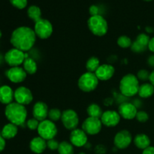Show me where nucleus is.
<instances>
[{
    "mask_svg": "<svg viewBox=\"0 0 154 154\" xmlns=\"http://www.w3.org/2000/svg\"><path fill=\"white\" fill-rule=\"evenodd\" d=\"M36 37L34 29L28 26H20L12 32L11 43L14 48L25 52L33 48L36 42Z\"/></svg>",
    "mask_w": 154,
    "mask_h": 154,
    "instance_id": "obj_1",
    "label": "nucleus"
},
{
    "mask_svg": "<svg viewBox=\"0 0 154 154\" xmlns=\"http://www.w3.org/2000/svg\"><path fill=\"white\" fill-rule=\"evenodd\" d=\"M5 114L10 123L16 126H23L26 123L27 111L25 106L17 102H12L7 105Z\"/></svg>",
    "mask_w": 154,
    "mask_h": 154,
    "instance_id": "obj_2",
    "label": "nucleus"
},
{
    "mask_svg": "<svg viewBox=\"0 0 154 154\" xmlns=\"http://www.w3.org/2000/svg\"><path fill=\"white\" fill-rule=\"evenodd\" d=\"M139 87V81L138 78L132 74H127L120 80V93L126 98L132 97L138 94Z\"/></svg>",
    "mask_w": 154,
    "mask_h": 154,
    "instance_id": "obj_3",
    "label": "nucleus"
},
{
    "mask_svg": "<svg viewBox=\"0 0 154 154\" xmlns=\"http://www.w3.org/2000/svg\"><path fill=\"white\" fill-rule=\"evenodd\" d=\"M87 26L90 32L96 36L101 37L108 32V22L102 15L90 17L87 21Z\"/></svg>",
    "mask_w": 154,
    "mask_h": 154,
    "instance_id": "obj_4",
    "label": "nucleus"
},
{
    "mask_svg": "<svg viewBox=\"0 0 154 154\" xmlns=\"http://www.w3.org/2000/svg\"><path fill=\"white\" fill-rule=\"evenodd\" d=\"M99 80L96 74L87 72L83 74L78 79V87L80 90L85 93H90L96 89L99 85Z\"/></svg>",
    "mask_w": 154,
    "mask_h": 154,
    "instance_id": "obj_5",
    "label": "nucleus"
},
{
    "mask_svg": "<svg viewBox=\"0 0 154 154\" xmlns=\"http://www.w3.org/2000/svg\"><path fill=\"white\" fill-rule=\"evenodd\" d=\"M37 131L39 136L46 141L54 138L57 134V126L54 122L50 120H45L40 122Z\"/></svg>",
    "mask_w": 154,
    "mask_h": 154,
    "instance_id": "obj_6",
    "label": "nucleus"
},
{
    "mask_svg": "<svg viewBox=\"0 0 154 154\" xmlns=\"http://www.w3.org/2000/svg\"><path fill=\"white\" fill-rule=\"evenodd\" d=\"M54 28L49 20L46 19H41L35 23L34 32L36 36L41 39H47L52 35Z\"/></svg>",
    "mask_w": 154,
    "mask_h": 154,
    "instance_id": "obj_7",
    "label": "nucleus"
},
{
    "mask_svg": "<svg viewBox=\"0 0 154 154\" xmlns=\"http://www.w3.org/2000/svg\"><path fill=\"white\" fill-rule=\"evenodd\" d=\"M61 121L66 129L72 131L79 124V117L75 111L67 109L62 113Z\"/></svg>",
    "mask_w": 154,
    "mask_h": 154,
    "instance_id": "obj_8",
    "label": "nucleus"
},
{
    "mask_svg": "<svg viewBox=\"0 0 154 154\" xmlns=\"http://www.w3.org/2000/svg\"><path fill=\"white\" fill-rule=\"evenodd\" d=\"M4 59L5 61L11 67L19 66L20 65L23 64L26 59V54H24L23 51L20 50L12 48L6 53Z\"/></svg>",
    "mask_w": 154,
    "mask_h": 154,
    "instance_id": "obj_9",
    "label": "nucleus"
},
{
    "mask_svg": "<svg viewBox=\"0 0 154 154\" xmlns=\"http://www.w3.org/2000/svg\"><path fill=\"white\" fill-rule=\"evenodd\" d=\"M102 123L100 118L88 117L82 124V129L90 135H97L102 130Z\"/></svg>",
    "mask_w": 154,
    "mask_h": 154,
    "instance_id": "obj_10",
    "label": "nucleus"
},
{
    "mask_svg": "<svg viewBox=\"0 0 154 154\" xmlns=\"http://www.w3.org/2000/svg\"><path fill=\"white\" fill-rule=\"evenodd\" d=\"M132 141V134L129 131L123 129L116 134L114 139V143L117 149H126L130 145Z\"/></svg>",
    "mask_w": 154,
    "mask_h": 154,
    "instance_id": "obj_11",
    "label": "nucleus"
},
{
    "mask_svg": "<svg viewBox=\"0 0 154 154\" xmlns=\"http://www.w3.org/2000/svg\"><path fill=\"white\" fill-rule=\"evenodd\" d=\"M14 99L16 102L25 106L32 102V93L27 87H19L14 91Z\"/></svg>",
    "mask_w": 154,
    "mask_h": 154,
    "instance_id": "obj_12",
    "label": "nucleus"
},
{
    "mask_svg": "<svg viewBox=\"0 0 154 154\" xmlns=\"http://www.w3.org/2000/svg\"><path fill=\"white\" fill-rule=\"evenodd\" d=\"M120 119H121V117L118 111L108 110L103 112L100 120L104 126L107 127H114L119 124Z\"/></svg>",
    "mask_w": 154,
    "mask_h": 154,
    "instance_id": "obj_13",
    "label": "nucleus"
},
{
    "mask_svg": "<svg viewBox=\"0 0 154 154\" xmlns=\"http://www.w3.org/2000/svg\"><path fill=\"white\" fill-rule=\"evenodd\" d=\"M150 37L145 33H141L137 36L136 39L132 42L131 50L136 54H141L148 48Z\"/></svg>",
    "mask_w": 154,
    "mask_h": 154,
    "instance_id": "obj_14",
    "label": "nucleus"
},
{
    "mask_svg": "<svg viewBox=\"0 0 154 154\" xmlns=\"http://www.w3.org/2000/svg\"><path fill=\"white\" fill-rule=\"evenodd\" d=\"M70 143L78 147H84L87 144V134L82 129H75L70 134Z\"/></svg>",
    "mask_w": 154,
    "mask_h": 154,
    "instance_id": "obj_15",
    "label": "nucleus"
},
{
    "mask_svg": "<svg viewBox=\"0 0 154 154\" xmlns=\"http://www.w3.org/2000/svg\"><path fill=\"white\" fill-rule=\"evenodd\" d=\"M118 113L120 117L126 120H132L136 117L138 109L132 104V102H125L120 104L119 106Z\"/></svg>",
    "mask_w": 154,
    "mask_h": 154,
    "instance_id": "obj_16",
    "label": "nucleus"
},
{
    "mask_svg": "<svg viewBox=\"0 0 154 154\" xmlns=\"http://www.w3.org/2000/svg\"><path fill=\"white\" fill-rule=\"evenodd\" d=\"M5 74L9 81L13 83H16V84L25 81L27 75V73L25 72L23 68H21L20 66L11 67L8 70H7Z\"/></svg>",
    "mask_w": 154,
    "mask_h": 154,
    "instance_id": "obj_17",
    "label": "nucleus"
},
{
    "mask_svg": "<svg viewBox=\"0 0 154 154\" xmlns=\"http://www.w3.org/2000/svg\"><path fill=\"white\" fill-rule=\"evenodd\" d=\"M49 109L46 103L44 102H37L34 105L32 108V115L34 118L38 120V121L42 122L43 120H47L48 117Z\"/></svg>",
    "mask_w": 154,
    "mask_h": 154,
    "instance_id": "obj_18",
    "label": "nucleus"
},
{
    "mask_svg": "<svg viewBox=\"0 0 154 154\" xmlns=\"http://www.w3.org/2000/svg\"><path fill=\"white\" fill-rule=\"evenodd\" d=\"M115 73V69L112 65L102 64L100 65L96 72H95L96 77L99 81H108L114 76Z\"/></svg>",
    "mask_w": 154,
    "mask_h": 154,
    "instance_id": "obj_19",
    "label": "nucleus"
},
{
    "mask_svg": "<svg viewBox=\"0 0 154 154\" xmlns=\"http://www.w3.org/2000/svg\"><path fill=\"white\" fill-rule=\"evenodd\" d=\"M29 147L30 150L33 153L41 154L43 153L48 147H47V141L40 136L35 137L30 141Z\"/></svg>",
    "mask_w": 154,
    "mask_h": 154,
    "instance_id": "obj_20",
    "label": "nucleus"
},
{
    "mask_svg": "<svg viewBox=\"0 0 154 154\" xmlns=\"http://www.w3.org/2000/svg\"><path fill=\"white\" fill-rule=\"evenodd\" d=\"M14 99V92L9 86H2L0 87V102L5 105L12 103Z\"/></svg>",
    "mask_w": 154,
    "mask_h": 154,
    "instance_id": "obj_21",
    "label": "nucleus"
},
{
    "mask_svg": "<svg viewBox=\"0 0 154 154\" xmlns=\"http://www.w3.org/2000/svg\"><path fill=\"white\" fill-rule=\"evenodd\" d=\"M18 132L17 126L10 123L6 124L1 131V135L5 139H11L14 138Z\"/></svg>",
    "mask_w": 154,
    "mask_h": 154,
    "instance_id": "obj_22",
    "label": "nucleus"
},
{
    "mask_svg": "<svg viewBox=\"0 0 154 154\" xmlns=\"http://www.w3.org/2000/svg\"><path fill=\"white\" fill-rule=\"evenodd\" d=\"M134 144L138 148L144 150L150 146V139L145 134H138L134 138Z\"/></svg>",
    "mask_w": 154,
    "mask_h": 154,
    "instance_id": "obj_23",
    "label": "nucleus"
},
{
    "mask_svg": "<svg viewBox=\"0 0 154 154\" xmlns=\"http://www.w3.org/2000/svg\"><path fill=\"white\" fill-rule=\"evenodd\" d=\"M154 93V87L150 83H144L139 87L138 96L143 99H147L153 96Z\"/></svg>",
    "mask_w": 154,
    "mask_h": 154,
    "instance_id": "obj_24",
    "label": "nucleus"
},
{
    "mask_svg": "<svg viewBox=\"0 0 154 154\" xmlns=\"http://www.w3.org/2000/svg\"><path fill=\"white\" fill-rule=\"evenodd\" d=\"M23 69L29 75H33L37 72L38 66L35 59L31 57H27L23 62Z\"/></svg>",
    "mask_w": 154,
    "mask_h": 154,
    "instance_id": "obj_25",
    "label": "nucleus"
},
{
    "mask_svg": "<svg viewBox=\"0 0 154 154\" xmlns=\"http://www.w3.org/2000/svg\"><path fill=\"white\" fill-rule=\"evenodd\" d=\"M27 14L31 20L35 23L42 19V11L40 8L36 5H31L27 10Z\"/></svg>",
    "mask_w": 154,
    "mask_h": 154,
    "instance_id": "obj_26",
    "label": "nucleus"
},
{
    "mask_svg": "<svg viewBox=\"0 0 154 154\" xmlns=\"http://www.w3.org/2000/svg\"><path fill=\"white\" fill-rule=\"evenodd\" d=\"M87 114L89 117H96V118H101L103 111H102V108L97 104H91L87 108Z\"/></svg>",
    "mask_w": 154,
    "mask_h": 154,
    "instance_id": "obj_27",
    "label": "nucleus"
},
{
    "mask_svg": "<svg viewBox=\"0 0 154 154\" xmlns=\"http://www.w3.org/2000/svg\"><path fill=\"white\" fill-rule=\"evenodd\" d=\"M100 66V61L99 59L96 57H92L89 59L86 63V69L87 72L95 73L98 68Z\"/></svg>",
    "mask_w": 154,
    "mask_h": 154,
    "instance_id": "obj_28",
    "label": "nucleus"
},
{
    "mask_svg": "<svg viewBox=\"0 0 154 154\" xmlns=\"http://www.w3.org/2000/svg\"><path fill=\"white\" fill-rule=\"evenodd\" d=\"M57 150L59 154H74L73 145L68 141H62L60 143Z\"/></svg>",
    "mask_w": 154,
    "mask_h": 154,
    "instance_id": "obj_29",
    "label": "nucleus"
},
{
    "mask_svg": "<svg viewBox=\"0 0 154 154\" xmlns=\"http://www.w3.org/2000/svg\"><path fill=\"white\" fill-rule=\"evenodd\" d=\"M117 43L119 47H120L123 49L131 48L132 44V41L129 36L127 35H121L117 38Z\"/></svg>",
    "mask_w": 154,
    "mask_h": 154,
    "instance_id": "obj_30",
    "label": "nucleus"
},
{
    "mask_svg": "<svg viewBox=\"0 0 154 154\" xmlns=\"http://www.w3.org/2000/svg\"><path fill=\"white\" fill-rule=\"evenodd\" d=\"M62 113L63 112H61V111L57 108H52L49 110V113H48L49 120L53 122H57L59 120H61Z\"/></svg>",
    "mask_w": 154,
    "mask_h": 154,
    "instance_id": "obj_31",
    "label": "nucleus"
},
{
    "mask_svg": "<svg viewBox=\"0 0 154 154\" xmlns=\"http://www.w3.org/2000/svg\"><path fill=\"white\" fill-rule=\"evenodd\" d=\"M39 123L40 121H38V120H36L35 118H31L29 119L26 121V126L30 129V130H35L38 129V127L39 126Z\"/></svg>",
    "mask_w": 154,
    "mask_h": 154,
    "instance_id": "obj_32",
    "label": "nucleus"
},
{
    "mask_svg": "<svg viewBox=\"0 0 154 154\" xmlns=\"http://www.w3.org/2000/svg\"><path fill=\"white\" fill-rule=\"evenodd\" d=\"M150 73L146 69H141L137 73V78H138V80H141V81H147V80H149L150 78Z\"/></svg>",
    "mask_w": 154,
    "mask_h": 154,
    "instance_id": "obj_33",
    "label": "nucleus"
},
{
    "mask_svg": "<svg viewBox=\"0 0 154 154\" xmlns=\"http://www.w3.org/2000/svg\"><path fill=\"white\" fill-rule=\"evenodd\" d=\"M13 6L18 9H23L27 5V0H10Z\"/></svg>",
    "mask_w": 154,
    "mask_h": 154,
    "instance_id": "obj_34",
    "label": "nucleus"
},
{
    "mask_svg": "<svg viewBox=\"0 0 154 154\" xmlns=\"http://www.w3.org/2000/svg\"><path fill=\"white\" fill-rule=\"evenodd\" d=\"M135 118L137 119L138 121L141 122V123H145V122H147V120H148L149 115L146 111H138Z\"/></svg>",
    "mask_w": 154,
    "mask_h": 154,
    "instance_id": "obj_35",
    "label": "nucleus"
},
{
    "mask_svg": "<svg viewBox=\"0 0 154 154\" xmlns=\"http://www.w3.org/2000/svg\"><path fill=\"white\" fill-rule=\"evenodd\" d=\"M59 146H60V143H59L57 140L54 139V138L47 141V147H48L51 150H58Z\"/></svg>",
    "mask_w": 154,
    "mask_h": 154,
    "instance_id": "obj_36",
    "label": "nucleus"
},
{
    "mask_svg": "<svg viewBox=\"0 0 154 154\" xmlns=\"http://www.w3.org/2000/svg\"><path fill=\"white\" fill-rule=\"evenodd\" d=\"M89 11H90V14H91V16H96V15H101L100 14V9H99V7L97 5H91L90 7V9H89Z\"/></svg>",
    "mask_w": 154,
    "mask_h": 154,
    "instance_id": "obj_37",
    "label": "nucleus"
},
{
    "mask_svg": "<svg viewBox=\"0 0 154 154\" xmlns=\"http://www.w3.org/2000/svg\"><path fill=\"white\" fill-rule=\"evenodd\" d=\"M95 151H96V153L97 154H105L107 150L105 146L102 145V144H99V145H97L96 147Z\"/></svg>",
    "mask_w": 154,
    "mask_h": 154,
    "instance_id": "obj_38",
    "label": "nucleus"
},
{
    "mask_svg": "<svg viewBox=\"0 0 154 154\" xmlns=\"http://www.w3.org/2000/svg\"><path fill=\"white\" fill-rule=\"evenodd\" d=\"M142 154H154V147H148L143 150Z\"/></svg>",
    "mask_w": 154,
    "mask_h": 154,
    "instance_id": "obj_39",
    "label": "nucleus"
},
{
    "mask_svg": "<svg viewBox=\"0 0 154 154\" xmlns=\"http://www.w3.org/2000/svg\"><path fill=\"white\" fill-rule=\"evenodd\" d=\"M5 147V139L0 135V152L2 151Z\"/></svg>",
    "mask_w": 154,
    "mask_h": 154,
    "instance_id": "obj_40",
    "label": "nucleus"
},
{
    "mask_svg": "<svg viewBox=\"0 0 154 154\" xmlns=\"http://www.w3.org/2000/svg\"><path fill=\"white\" fill-rule=\"evenodd\" d=\"M148 49L150 50L151 52L154 53V37L150 38V42H149L148 45Z\"/></svg>",
    "mask_w": 154,
    "mask_h": 154,
    "instance_id": "obj_41",
    "label": "nucleus"
},
{
    "mask_svg": "<svg viewBox=\"0 0 154 154\" xmlns=\"http://www.w3.org/2000/svg\"><path fill=\"white\" fill-rule=\"evenodd\" d=\"M147 63L150 66L154 68V55H151L147 60Z\"/></svg>",
    "mask_w": 154,
    "mask_h": 154,
    "instance_id": "obj_42",
    "label": "nucleus"
},
{
    "mask_svg": "<svg viewBox=\"0 0 154 154\" xmlns=\"http://www.w3.org/2000/svg\"><path fill=\"white\" fill-rule=\"evenodd\" d=\"M132 104L136 107L137 109L139 108L141 106V102L139 100V99H135V100H134V102H132Z\"/></svg>",
    "mask_w": 154,
    "mask_h": 154,
    "instance_id": "obj_43",
    "label": "nucleus"
},
{
    "mask_svg": "<svg viewBox=\"0 0 154 154\" xmlns=\"http://www.w3.org/2000/svg\"><path fill=\"white\" fill-rule=\"evenodd\" d=\"M149 80H150V83L152 84V85L154 87V71L150 73V78H149Z\"/></svg>",
    "mask_w": 154,
    "mask_h": 154,
    "instance_id": "obj_44",
    "label": "nucleus"
},
{
    "mask_svg": "<svg viewBox=\"0 0 154 154\" xmlns=\"http://www.w3.org/2000/svg\"><path fill=\"white\" fill-rule=\"evenodd\" d=\"M153 31H154V29H153V28H152V27H150V26L146 27V32H147L152 33V32H153Z\"/></svg>",
    "mask_w": 154,
    "mask_h": 154,
    "instance_id": "obj_45",
    "label": "nucleus"
},
{
    "mask_svg": "<svg viewBox=\"0 0 154 154\" xmlns=\"http://www.w3.org/2000/svg\"><path fill=\"white\" fill-rule=\"evenodd\" d=\"M3 60H5V59H3L2 55V54H0V64H2V62H3Z\"/></svg>",
    "mask_w": 154,
    "mask_h": 154,
    "instance_id": "obj_46",
    "label": "nucleus"
},
{
    "mask_svg": "<svg viewBox=\"0 0 154 154\" xmlns=\"http://www.w3.org/2000/svg\"><path fill=\"white\" fill-rule=\"evenodd\" d=\"M2 37V32H1V30H0V38Z\"/></svg>",
    "mask_w": 154,
    "mask_h": 154,
    "instance_id": "obj_47",
    "label": "nucleus"
},
{
    "mask_svg": "<svg viewBox=\"0 0 154 154\" xmlns=\"http://www.w3.org/2000/svg\"><path fill=\"white\" fill-rule=\"evenodd\" d=\"M144 1H147V2H150V1H152V0H144Z\"/></svg>",
    "mask_w": 154,
    "mask_h": 154,
    "instance_id": "obj_48",
    "label": "nucleus"
},
{
    "mask_svg": "<svg viewBox=\"0 0 154 154\" xmlns=\"http://www.w3.org/2000/svg\"><path fill=\"white\" fill-rule=\"evenodd\" d=\"M79 154H86V153H80Z\"/></svg>",
    "mask_w": 154,
    "mask_h": 154,
    "instance_id": "obj_49",
    "label": "nucleus"
},
{
    "mask_svg": "<svg viewBox=\"0 0 154 154\" xmlns=\"http://www.w3.org/2000/svg\"><path fill=\"white\" fill-rule=\"evenodd\" d=\"M0 135H1V131H0Z\"/></svg>",
    "mask_w": 154,
    "mask_h": 154,
    "instance_id": "obj_50",
    "label": "nucleus"
}]
</instances>
